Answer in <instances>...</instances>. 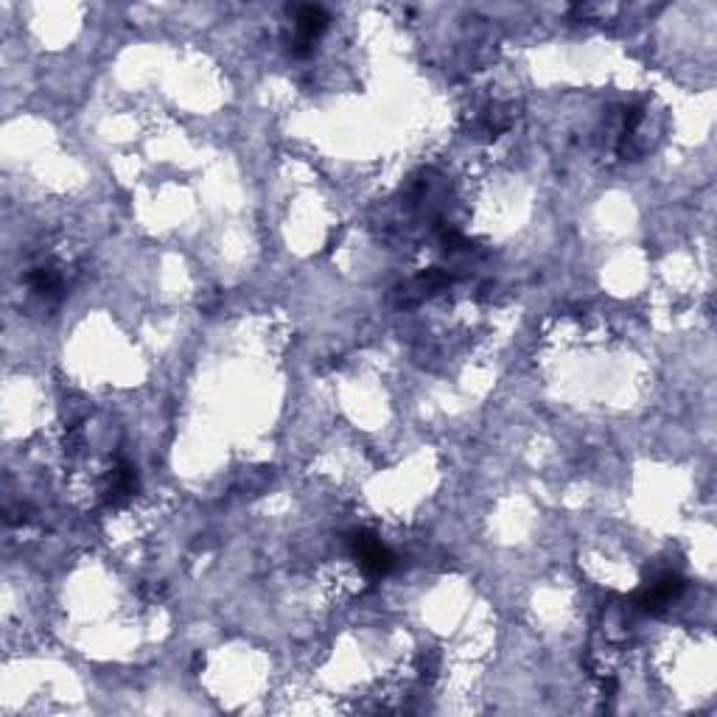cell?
I'll return each instance as SVG.
<instances>
[{"label": "cell", "mask_w": 717, "mask_h": 717, "mask_svg": "<svg viewBox=\"0 0 717 717\" xmlns=\"http://www.w3.org/2000/svg\"><path fill=\"white\" fill-rule=\"evenodd\" d=\"M353 549V558L359 561L362 572L367 577H387L395 569V555L381 544V538L370 533V530H356L348 538Z\"/></svg>", "instance_id": "6da1fadb"}, {"label": "cell", "mask_w": 717, "mask_h": 717, "mask_svg": "<svg viewBox=\"0 0 717 717\" xmlns=\"http://www.w3.org/2000/svg\"><path fill=\"white\" fill-rule=\"evenodd\" d=\"M687 589V580L681 575H673V572H664L659 575L653 583H647L645 589L636 594V611H642V614H661L667 605H673L681 594Z\"/></svg>", "instance_id": "7a4b0ae2"}, {"label": "cell", "mask_w": 717, "mask_h": 717, "mask_svg": "<svg viewBox=\"0 0 717 717\" xmlns=\"http://www.w3.org/2000/svg\"><path fill=\"white\" fill-rule=\"evenodd\" d=\"M328 12L323 6H297L295 9V40H292V54L295 57H309L314 43L320 40L328 29Z\"/></svg>", "instance_id": "3957f363"}, {"label": "cell", "mask_w": 717, "mask_h": 717, "mask_svg": "<svg viewBox=\"0 0 717 717\" xmlns=\"http://www.w3.org/2000/svg\"><path fill=\"white\" fill-rule=\"evenodd\" d=\"M449 283H451V275L446 272V269H440V267L423 269L415 281H409L407 286L395 289L398 306H404V309H409V306H418L421 300H426L429 295L440 292V289H443V286H449Z\"/></svg>", "instance_id": "277c9868"}, {"label": "cell", "mask_w": 717, "mask_h": 717, "mask_svg": "<svg viewBox=\"0 0 717 717\" xmlns=\"http://www.w3.org/2000/svg\"><path fill=\"white\" fill-rule=\"evenodd\" d=\"M513 127V113H510V107H491V110H485V113L479 115L477 124H474V135L477 138H485V141H496L502 132Z\"/></svg>", "instance_id": "5b68a950"}, {"label": "cell", "mask_w": 717, "mask_h": 717, "mask_svg": "<svg viewBox=\"0 0 717 717\" xmlns=\"http://www.w3.org/2000/svg\"><path fill=\"white\" fill-rule=\"evenodd\" d=\"M135 491H138V471L129 463H121L113 471V482L107 488V502L110 505H121V502L132 499Z\"/></svg>", "instance_id": "8992f818"}, {"label": "cell", "mask_w": 717, "mask_h": 717, "mask_svg": "<svg viewBox=\"0 0 717 717\" xmlns=\"http://www.w3.org/2000/svg\"><path fill=\"white\" fill-rule=\"evenodd\" d=\"M29 286L34 295L40 297H57L62 292V278H59L57 269L51 267H37L29 272Z\"/></svg>", "instance_id": "52a82bcc"}]
</instances>
